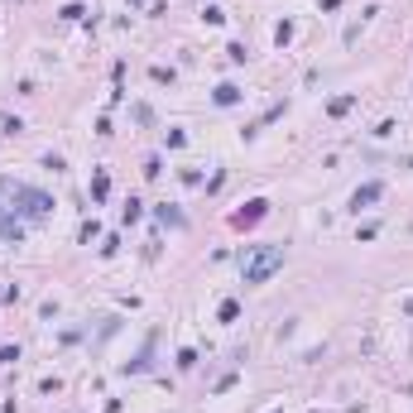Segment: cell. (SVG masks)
I'll return each mask as SVG.
<instances>
[{
  "mask_svg": "<svg viewBox=\"0 0 413 413\" xmlns=\"http://www.w3.org/2000/svg\"><path fill=\"white\" fill-rule=\"evenodd\" d=\"M375 197H380V188H375V183H370V188H360V193H356V207H360V202H375Z\"/></svg>",
  "mask_w": 413,
  "mask_h": 413,
  "instance_id": "obj_2",
  "label": "cell"
},
{
  "mask_svg": "<svg viewBox=\"0 0 413 413\" xmlns=\"http://www.w3.org/2000/svg\"><path fill=\"white\" fill-rule=\"evenodd\" d=\"M274 269H284V250L279 246H255V250H246V260H241L246 284H265Z\"/></svg>",
  "mask_w": 413,
  "mask_h": 413,
  "instance_id": "obj_1",
  "label": "cell"
}]
</instances>
